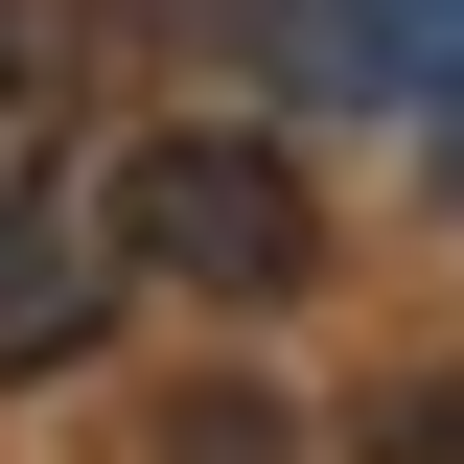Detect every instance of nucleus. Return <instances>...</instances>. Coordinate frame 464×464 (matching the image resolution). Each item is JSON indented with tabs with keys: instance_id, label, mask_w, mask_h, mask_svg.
I'll return each instance as SVG.
<instances>
[{
	"instance_id": "obj_1",
	"label": "nucleus",
	"mask_w": 464,
	"mask_h": 464,
	"mask_svg": "<svg viewBox=\"0 0 464 464\" xmlns=\"http://www.w3.org/2000/svg\"><path fill=\"white\" fill-rule=\"evenodd\" d=\"M93 232H116V279H163V302H302L325 279V186H302V140H256V116H163Z\"/></svg>"
},
{
	"instance_id": "obj_2",
	"label": "nucleus",
	"mask_w": 464,
	"mask_h": 464,
	"mask_svg": "<svg viewBox=\"0 0 464 464\" xmlns=\"http://www.w3.org/2000/svg\"><path fill=\"white\" fill-rule=\"evenodd\" d=\"M93 47H116V0H0V209H70V140H93Z\"/></svg>"
},
{
	"instance_id": "obj_3",
	"label": "nucleus",
	"mask_w": 464,
	"mask_h": 464,
	"mask_svg": "<svg viewBox=\"0 0 464 464\" xmlns=\"http://www.w3.org/2000/svg\"><path fill=\"white\" fill-rule=\"evenodd\" d=\"M93 325H116V232H93V209H0V395L70 372Z\"/></svg>"
},
{
	"instance_id": "obj_4",
	"label": "nucleus",
	"mask_w": 464,
	"mask_h": 464,
	"mask_svg": "<svg viewBox=\"0 0 464 464\" xmlns=\"http://www.w3.org/2000/svg\"><path fill=\"white\" fill-rule=\"evenodd\" d=\"M372 24H395V70H418V93H464V0H372Z\"/></svg>"
},
{
	"instance_id": "obj_5",
	"label": "nucleus",
	"mask_w": 464,
	"mask_h": 464,
	"mask_svg": "<svg viewBox=\"0 0 464 464\" xmlns=\"http://www.w3.org/2000/svg\"><path fill=\"white\" fill-rule=\"evenodd\" d=\"M441 186H464V140H441Z\"/></svg>"
}]
</instances>
